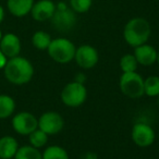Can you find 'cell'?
<instances>
[{
    "label": "cell",
    "mask_w": 159,
    "mask_h": 159,
    "mask_svg": "<svg viewBox=\"0 0 159 159\" xmlns=\"http://www.w3.org/2000/svg\"><path fill=\"white\" fill-rule=\"evenodd\" d=\"M86 80H87V77H86V75H85V73H82V72L76 73V75H75V77H74L75 82L82 83V84H84V83L86 82Z\"/></svg>",
    "instance_id": "cell-24"
},
{
    "label": "cell",
    "mask_w": 159,
    "mask_h": 159,
    "mask_svg": "<svg viewBox=\"0 0 159 159\" xmlns=\"http://www.w3.org/2000/svg\"><path fill=\"white\" fill-rule=\"evenodd\" d=\"M13 159H43L42 152L32 145H25L19 147Z\"/></svg>",
    "instance_id": "cell-20"
},
{
    "label": "cell",
    "mask_w": 159,
    "mask_h": 159,
    "mask_svg": "<svg viewBox=\"0 0 159 159\" xmlns=\"http://www.w3.org/2000/svg\"><path fill=\"white\" fill-rule=\"evenodd\" d=\"M12 128L14 132L20 135L29 136L33 131L38 128V119L31 112L22 111L13 116L12 118Z\"/></svg>",
    "instance_id": "cell-9"
},
{
    "label": "cell",
    "mask_w": 159,
    "mask_h": 159,
    "mask_svg": "<svg viewBox=\"0 0 159 159\" xmlns=\"http://www.w3.org/2000/svg\"><path fill=\"white\" fill-rule=\"evenodd\" d=\"M74 61L83 70H91L99 61V53L94 46L89 44L76 47Z\"/></svg>",
    "instance_id": "cell-7"
},
{
    "label": "cell",
    "mask_w": 159,
    "mask_h": 159,
    "mask_svg": "<svg viewBox=\"0 0 159 159\" xmlns=\"http://www.w3.org/2000/svg\"><path fill=\"white\" fill-rule=\"evenodd\" d=\"M154 1H159V0H154Z\"/></svg>",
    "instance_id": "cell-32"
},
{
    "label": "cell",
    "mask_w": 159,
    "mask_h": 159,
    "mask_svg": "<svg viewBox=\"0 0 159 159\" xmlns=\"http://www.w3.org/2000/svg\"><path fill=\"white\" fill-rule=\"evenodd\" d=\"M64 128V119L57 111H46L38 118V129L48 136L59 134Z\"/></svg>",
    "instance_id": "cell-8"
},
{
    "label": "cell",
    "mask_w": 159,
    "mask_h": 159,
    "mask_svg": "<svg viewBox=\"0 0 159 159\" xmlns=\"http://www.w3.org/2000/svg\"><path fill=\"white\" fill-rule=\"evenodd\" d=\"M3 19H5V9L2 8V6L0 5V24L2 23Z\"/></svg>",
    "instance_id": "cell-28"
},
{
    "label": "cell",
    "mask_w": 159,
    "mask_h": 159,
    "mask_svg": "<svg viewBox=\"0 0 159 159\" xmlns=\"http://www.w3.org/2000/svg\"><path fill=\"white\" fill-rule=\"evenodd\" d=\"M66 8H69V6L66 2H63V1H60V2L56 3V10H64Z\"/></svg>",
    "instance_id": "cell-27"
},
{
    "label": "cell",
    "mask_w": 159,
    "mask_h": 159,
    "mask_svg": "<svg viewBox=\"0 0 159 159\" xmlns=\"http://www.w3.org/2000/svg\"><path fill=\"white\" fill-rule=\"evenodd\" d=\"M8 59L7 57H6L5 55L2 53V51L0 50V69H3V66H6V63H7Z\"/></svg>",
    "instance_id": "cell-26"
},
{
    "label": "cell",
    "mask_w": 159,
    "mask_h": 159,
    "mask_svg": "<svg viewBox=\"0 0 159 159\" xmlns=\"http://www.w3.org/2000/svg\"><path fill=\"white\" fill-rule=\"evenodd\" d=\"M82 159H98V155L95 152H86L83 155Z\"/></svg>",
    "instance_id": "cell-25"
},
{
    "label": "cell",
    "mask_w": 159,
    "mask_h": 159,
    "mask_svg": "<svg viewBox=\"0 0 159 159\" xmlns=\"http://www.w3.org/2000/svg\"><path fill=\"white\" fill-rule=\"evenodd\" d=\"M93 5V0H70L69 7L75 13H86Z\"/></svg>",
    "instance_id": "cell-23"
},
{
    "label": "cell",
    "mask_w": 159,
    "mask_h": 159,
    "mask_svg": "<svg viewBox=\"0 0 159 159\" xmlns=\"http://www.w3.org/2000/svg\"><path fill=\"white\" fill-rule=\"evenodd\" d=\"M21 48H22V45H21L20 38L13 33L5 34L0 39V50L2 51L7 59L20 56Z\"/></svg>",
    "instance_id": "cell-12"
},
{
    "label": "cell",
    "mask_w": 159,
    "mask_h": 159,
    "mask_svg": "<svg viewBox=\"0 0 159 159\" xmlns=\"http://www.w3.org/2000/svg\"><path fill=\"white\" fill-rule=\"evenodd\" d=\"M131 139L133 143L141 148H147L155 143L156 132L149 123L139 121L134 123L131 130Z\"/></svg>",
    "instance_id": "cell-6"
},
{
    "label": "cell",
    "mask_w": 159,
    "mask_h": 159,
    "mask_svg": "<svg viewBox=\"0 0 159 159\" xmlns=\"http://www.w3.org/2000/svg\"><path fill=\"white\" fill-rule=\"evenodd\" d=\"M51 40V36L45 31H37L32 36V44L38 50H47Z\"/></svg>",
    "instance_id": "cell-18"
},
{
    "label": "cell",
    "mask_w": 159,
    "mask_h": 159,
    "mask_svg": "<svg viewBox=\"0 0 159 159\" xmlns=\"http://www.w3.org/2000/svg\"><path fill=\"white\" fill-rule=\"evenodd\" d=\"M1 37H2V33H1V31H0V39H1Z\"/></svg>",
    "instance_id": "cell-31"
},
{
    "label": "cell",
    "mask_w": 159,
    "mask_h": 159,
    "mask_svg": "<svg viewBox=\"0 0 159 159\" xmlns=\"http://www.w3.org/2000/svg\"><path fill=\"white\" fill-rule=\"evenodd\" d=\"M56 12V3L52 0H38L34 2L31 10V16L37 22L50 21Z\"/></svg>",
    "instance_id": "cell-11"
},
{
    "label": "cell",
    "mask_w": 159,
    "mask_h": 159,
    "mask_svg": "<svg viewBox=\"0 0 159 159\" xmlns=\"http://www.w3.org/2000/svg\"><path fill=\"white\" fill-rule=\"evenodd\" d=\"M139 66H152L157 63V49L149 44H143L134 48L133 52Z\"/></svg>",
    "instance_id": "cell-13"
},
{
    "label": "cell",
    "mask_w": 159,
    "mask_h": 159,
    "mask_svg": "<svg viewBox=\"0 0 159 159\" xmlns=\"http://www.w3.org/2000/svg\"><path fill=\"white\" fill-rule=\"evenodd\" d=\"M62 104L70 108H77L82 106L87 99V89L82 83L75 81L66 84L60 93Z\"/></svg>",
    "instance_id": "cell-5"
},
{
    "label": "cell",
    "mask_w": 159,
    "mask_h": 159,
    "mask_svg": "<svg viewBox=\"0 0 159 159\" xmlns=\"http://www.w3.org/2000/svg\"><path fill=\"white\" fill-rule=\"evenodd\" d=\"M157 102H158V105H159V95L157 96Z\"/></svg>",
    "instance_id": "cell-30"
},
{
    "label": "cell",
    "mask_w": 159,
    "mask_h": 159,
    "mask_svg": "<svg viewBox=\"0 0 159 159\" xmlns=\"http://www.w3.org/2000/svg\"><path fill=\"white\" fill-rule=\"evenodd\" d=\"M50 22L53 29L58 32H69L76 24V13L70 7L64 10H56Z\"/></svg>",
    "instance_id": "cell-10"
},
{
    "label": "cell",
    "mask_w": 159,
    "mask_h": 159,
    "mask_svg": "<svg viewBox=\"0 0 159 159\" xmlns=\"http://www.w3.org/2000/svg\"><path fill=\"white\" fill-rule=\"evenodd\" d=\"M16 102L9 95H0V120L8 119L14 113Z\"/></svg>",
    "instance_id": "cell-16"
},
{
    "label": "cell",
    "mask_w": 159,
    "mask_h": 159,
    "mask_svg": "<svg viewBox=\"0 0 159 159\" xmlns=\"http://www.w3.org/2000/svg\"><path fill=\"white\" fill-rule=\"evenodd\" d=\"M43 159H70L66 149L59 145H50L42 152Z\"/></svg>",
    "instance_id": "cell-17"
},
{
    "label": "cell",
    "mask_w": 159,
    "mask_h": 159,
    "mask_svg": "<svg viewBox=\"0 0 159 159\" xmlns=\"http://www.w3.org/2000/svg\"><path fill=\"white\" fill-rule=\"evenodd\" d=\"M152 35V26L146 19L142 16L132 18L123 27V39L129 46L135 47L146 44Z\"/></svg>",
    "instance_id": "cell-2"
},
{
    "label": "cell",
    "mask_w": 159,
    "mask_h": 159,
    "mask_svg": "<svg viewBox=\"0 0 159 159\" xmlns=\"http://www.w3.org/2000/svg\"><path fill=\"white\" fill-rule=\"evenodd\" d=\"M0 159H1V158H0Z\"/></svg>",
    "instance_id": "cell-33"
},
{
    "label": "cell",
    "mask_w": 159,
    "mask_h": 159,
    "mask_svg": "<svg viewBox=\"0 0 159 159\" xmlns=\"http://www.w3.org/2000/svg\"><path fill=\"white\" fill-rule=\"evenodd\" d=\"M35 0H7L9 12L16 18H23L31 13Z\"/></svg>",
    "instance_id": "cell-14"
},
{
    "label": "cell",
    "mask_w": 159,
    "mask_h": 159,
    "mask_svg": "<svg viewBox=\"0 0 159 159\" xmlns=\"http://www.w3.org/2000/svg\"><path fill=\"white\" fill-rule=\"evenodd\" d=\"M48 135L42 131L40 129H36L35 131L31 133L29 135V142H30V145H32L33 147L35 148H42L44 146H46V144L48 143Z\"/></svg>",
    "instance_id": "cell-21"
},
{
    "label": "cell",
    "mask_w": 159,
    "mask_h": 159,
    "mask_svg": "<svg viewBox=\"0 0 159 159\" xmlns=\"http://www.w3.org/2000/svg\"><path fill=\"white\" fill-rule=\"evenodd\" d=\"M19 147L18 141L13 136H2L0 139V158L13 159Z\"/></svg>",
    "instance_id": "cell-15"
},
{
    "label": "cell",
    "mask_w": 159,
    "mask_h": 159,
    "mask_svg": "<svg viewBox=\"0 0 159 159\" xmlns=\"http://www.w3.org/2000/svg\"><path fill=\"white\" fill-rule=\"evenodd\" d=\"M157 63H158V66H159V49L157 50Z\"/></svg>",
    "instance_id": "cell-29"
},
{
    "label": "cell",
    "mask_w": 159,
    "mask_h": 159,
    "mask_svg": "<svg viewBox=\"0 0 159 159\" xmlns=\"http://www.w3.org/2000/svg\"><path fill=\"white\" fill-rule=\"evenodd\" d=\"M5 77L13 85H24L32 81L34 76V66L26 58L18 57L8 59L3 66Z\"/></svg>",
    "instance_id": "cell-1"
},
{
    "label": "cell",
    "mask_w": 159,
    "mask_h": 159,
    "mask_svg": "<svg viewBox=\"0 0 159 159\" xmlns=\"http://www.w3.org/2000/svg\"><path fill=\"white\" fill-rule=\"evenodd\" d=\"M119 66L121 69L122 73L126 72H135L137 70L139 63L136 61V58L134 57L133 53H125L120 58Z\"/></svg>",
    "instance_id": "cell-22"
},
{
    "label": "cell",
    "mask_w": 159,
    "mask_h": 159,
    "mask_svg": "<svg viewBox=\"0 0 159 159\" xmlns=\"http://www.w3.org/2000/svg\"><path fill=\"white\" fill-rule=\"evenodd\" d=\"M119 87L121 93L131 99H139L144 96V79L136 71L122 73Z\"/></svg>",
    "instance_id": "cell-4"
},
{
    "label": "cell",
    "mask_w": 159,
    "mask_h": 159,
    "mask_svg": "<svg viewBox=\"0 0 159 159\" xmlns=\"http://www.w3.org/2000/svg\"><path fill=\"white\" fill-rule=\"evenodd\" d=\"M144 95L148 97H156L159 95V76L150 75L144 79Z\"/></svg>",
    "instance_id": "cell-19"
},
{
    "label": "cell",
    "mask_w": 159,
    "mask_h": 159,
    "mask_svg": "<svg viewBox=\"0 0 159 159\" xmlns=\"http://www.w3.org/2000/svg\"><path fill=\"white\" fill-rule=\"evenodd\" d=\"M76 46L74 43L64 37L53 38L49 45L47 52L55 62L60 64L70 63L74 60Z\"/></svg>",
    "instance_id": "cell-3"
}]
</instances>
